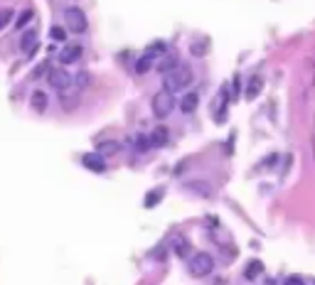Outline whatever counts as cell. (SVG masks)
<instances>
[{
    "label": "cell",
    "instance_id": "obj_1",
    "mask_svg": "<svg viewBox=\"0 0 315 285\" xmlns=\"http://www.w3.org/2000/svg\"><path fill=\"white\" fill-rule=\"evenodd\" d=\"M192 79H194L192 69H190L187 64H177L175 69H170V71L163 74V84H165V89L173 94V91H185V89L192 84Z\"/></svg>",
    "mask_w": 315,
    "mask_h": 285
},
{
    "label": "cell",
    "instance_id": "obj_8",
    "mask_svg": "<svg viewBox=\"0 0 315 285\" xmlns=\"http://www.w3.org/2000/svg\"><path fill=\"white\" fill-rule=\"evenodd\" d=\"M30 103H32V108H35L37 113H42V111L47 108V94H45V91H32Z\"/></svg>",
    "mask_w": 315,
    "mask_h": 285
},
{
    "label": "cell",
    "instance_id": "obj_6",
    "mask_svg": "<svg viewBox=\"0 0 315 285\" xmlns=\"http://www.w3.org/2000/svg\"><path fill=\"white\" fill-rule=\"evenodd\" d=\"M79 57H82V47L69 45L59 52V64H74V62H79Z\"/></svg>",
    "mask_w": 315,
    "mask_h": 285
},
{
    "label": "cell",
    "instance_id": "obj_15",
    "mask_svg": "<svg viewBox=\"0 0 315 285\" xmlns=\"http://www.w3.org/2000/svg\"><path fill=\"white\" fill-rule=\"evenodd\" d=\"M10 20H13V10H0V30L10 25Z\"/></svg>",
    "mask_w": 315,
    "mask_h": 285
},
{
    "label": "cell",
    "instance_id": "obj_16",
    "mask_svg": "<svg viewBox=\"0 0 315 285\" xmlns=\"http://www.w3.org/2000/svg\"><path fill=\"white\" fill-rule=\"evenodd\" d=\"M175 251H177V253L185 258V256H187V251H190V246H185V243H182V238H177V243H175Z\"/></svg>",
    "mask_w": 315,
    "mask_h": 285
},
{
    "label": "cell",
    "instance_id": "obj_3",
    "mask_svg": "<svg viewBox=\"0 0 315 285\" xmlns=\"http://www.w3.org/2000/svg\"><path fill=\"white\" fill-rule=\"evenodd\" d=\"M173 94L168 91V89H163V91H158L155 96H153V116L155 118H168L170 116V111H173Z\"/></svg>",
    "mask_w": 315,
    "mask_h": 285
},
{
    "label": "cell",
    "instance_id": "obj_5",
    "mask_svg": "<svg viewBox=\"0 0 315 285\" xmlns=\"http://www.w3.org/2000/svg\"><path fill=\"white\" fill-rule=\"evenodd\" d=\"M47 81L57 89V91H64V89H69L71 84H74V79L69 76V71H64V69H52L50 74H47Z\"/></svg>",
    "mask_w": 315,
    "mask_h": 285
},
{
    "label": "cell",
    "instance_id": "obj_20",
    "mask_svg": "<svg viewBox=\"0 0 315 285\" xmlns=\"http://www.w3.org/2000/svg\"><path fill=\"white\" fill-rule=\"evenodd\" d=\"M310 69H315V59H313V62H310Z\"/></svg>",
    "mask_w": 315,
    "mask_h": 285
},
{
    "label": "cell",
    "instance_id": "obj_2",
    "mask_svg": "<svg viewBox=\"0 0 315 285\" xmlns=\"http://www.w3.org/2000/svg\"><path fill=\"white\" fill-rule=\"evenodd\" d=\"M187 268H190V273H192L194 278H205V275L212 273L214 261H212L210 253H194V256L187 261Z\"/></svg>",
    "mask_w": 315,
    "mask_h": 285
},
{
    "label": "cell",
    "instance_id": "obj_12",
    "mask_svg": "<svg viewBox=\"0 0 315 285\" xmlns=\"http://www.w3.org/2000/svg\"><path fill=\"white\" fill-rule=\"evenodd\" d=\"M150 143H155V145H165V143H168V131L160 126V128H158V131L150 135Z\"/></svg>",
    "mask_w": 315,
    "mask_h": 285
},
{
    "label": "cell",
    "instance_id": "obj_14",
    "mask_svg": "<svg viewBox=\"0 0 315 285\" xmlns=\"http://www.w3.org/2000/svg\"><path fill=\"white\" fill-rule=\"evenodd\" d=\"M118 150H121V145H116L113 140H108V143L99 145V155H116Z\"/></svg>",
    "mask_w": 315,
    "mask_h": 285
},
{
    "label": "cell",
    "instance_id": "obj_10",
    "mask_svg": "<svg viewBox=\"0 0 315 285\" xmlns=\"http://www.w3.org/2000/svg\"><path fill=\"white\" fill-rule=\"evenodd\" d=\"M35 50H37V32H30V34L22 37V52H25V54H32Z\"/></svg>",
    "mask_w": 315,
    "mask_h": 285
},
{
    "label": "cell",
    "instance_id": "obj_7",
    "mask_svg": "<svg viewBox=\"0 0 315 285\" xmlns=\"http://www.w3.org/2000/svg\"><path fill=\"white\" fill-rule=\"evenodd\" d=\"M155 57H158V50H153L150 54L140 57V59H138V64H136V71H138V74H145L148 69H153V64H155Z\"/></svg>",
    "mask_w": 315,
    "mask_h": 285
},
{
    "label": "cell",
    "instance_id": "obj_11",
    "mask_svg": "<svg viewBox=\"0 0 315 285\" xmlns=\"http://www.w3.org/2000/svg\"><path fill=\"white\" fill-rule=\"evenodd\" d=\"M180 108H182L185 113H192V111L197 108V94H187V96L182 99V103H180Z\"/></svg>",
    "mask_w": 315,
    "mask_h": 285
},
{
    "label": "cell",
    "instance_id": "obj_19",
    "mask_svg": "<svg viewBox=\"0 0 315 285\" xmlns=\"http://www.w3.org/2000/svg\"><path fill=\"white\" fill-rule=\"evenodd\" d=\"M52 34H54V37H57V39H64V32H62V30H59V27H57V30H54V32H52Z\"/></svg>",
    "mask_w": 315,
    "mask_h": 285
},
{
    "label": "cell",
    "instance_id": "obj_4",
    "mask_svg": "<svg viewBox=\"0 0 315 285\" xmlns=\"http://www.w3.org/2000/svg\"><path fill=\"white\" fill-rule=\"evenodd\" d=\"M64 20H67V27L71 32H84L87 30V15L79 10V8H69L64 13Z\"/></svg>",
    "mask_w": 315,
    "mask_h": 285
},
{
    "label": "cell",
    "instance_id": "obj_17",
    "mask_svg": "<svg viewBox=\"0 0 315 285\" xmlns=\"http://www.w3.org/2000/svg\"><path fill=\"white\" fill-rule=\"evenodd\" d=\"M30 20H32V13H30V10H27V13H22V17H20V20H18V27H25V25H27V22H30Z\"/></svg>",
    "mask_w": 315,
    "mask_h": 285
},
{
    "label": "cell",
    "instance_id": "obj_9",
    "mask_svg": "<svg viewBox=\"0 0 315 285\" xmlns=\"http://www.w3.org/2000/svg\"><path fill=\"white\" fill-rule=\"evenodd\" d=\"M84 165L96 170V172H104L106 165H104V155H84Z\"/></svg>",
    "mask_w": 315,
    "mask_h": 285
},
{
    "label": "cell",
    "instance_id": "obj_18",
    "mask_svg": "<svg viewBox=\"0 0 315 285\" xmlns=\"http://www.w3.org/2000/svg\"><path fill=\"white\" fill-rule=\"evenodd\" d=\"M286 285H303V280H298V278H291V280H286Z\"/></svg>",
    "mask_w": 315,
    "mask_h": 285
},
{
    "label": "cell",
    "instance_id": "obj_13",
    "mask_svg": "<svg viewBox=\"0 0 315 285\" xmlns=\"http://www.w3.org/2000/svg\"><path fill=\"white\" fill-rule=\"evenodd\" d=\"M261 91V76H254L251 81H249V89H246V99H254L256 94Z\"/></svg>",
    "mask_w": 315,
    "mask_h": 285
}]
</instances>
